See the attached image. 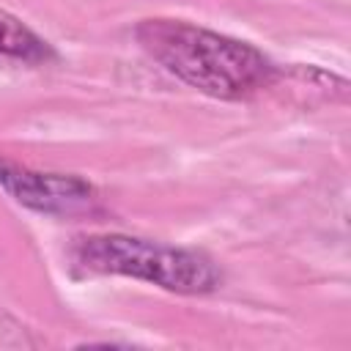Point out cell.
I'll use <instances>...</instances> for the list:
<instances>
[{"label":"cell","mask_w":351,"mask_h":351,"mask_svg":"<svg viewBox=\"0 0 351 351\" xmlns=\"http://www.w3.org/2000/svg\"><path fill=\"white\" fill-rule=\"evenodd\" d=\"M134 38L173 77L214 99L252 96L277 77L274 63L252 44L181 19H143Z\"/></svg>","instance_id":"6da1fadb"},{"label":"cell","mask_w":351,"mask_h":351,"mask_svg":"<svg viewBox=\"0 0 351 351\" xmlns=\"http://www.w3.org/2000/svg\"><path fill=\"white\" fill-rule=\"evenodd\" d=\"M71 258L85 271L137 277L189 296L208 293L222 282V271L208 255L123 233L85 236L71 247Z\"/></svg>","instance_id":"7a4b0ae2"},{"label":"cell","mask_w":351,"mask_h":351,"mask_svg":"<svg viewBox=\"0 0 351 351\" xmlns=\"http://www.w3.org/2000/svg\"><path fill=\"white\" fill-rule=\"evenodd\" d=\"M0 189H5L16 203L41 214H77L93 206L96 192L80 176L66 173H38L0 159Z\"/></svg>","instance_id":"3957f363"},{"label":"cell","mask_w":351,"mask_h":351,"mask_svg":"<svg viewBox=\"0 0 351 351\" xmlns=\"http://www.w3.org/2000/svg\"><path fill=\"white\" fill-rule=\"evenodd\" d=\"M0 55L25 63H44L55 58V49L41 36H36L22 19L8 11H0Z\"/></svg>","instance_id":"277c9868"}]
</instances>
